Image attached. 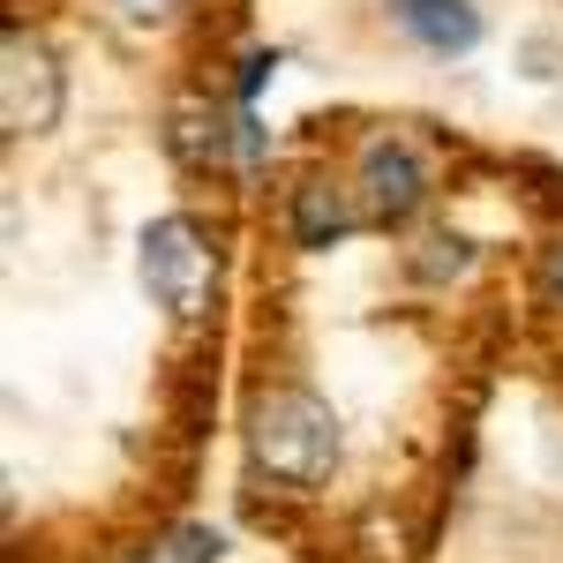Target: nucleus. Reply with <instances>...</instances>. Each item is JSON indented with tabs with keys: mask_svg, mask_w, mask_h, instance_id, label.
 <instances>
[{
	"mask_svg": "<svg viewBox=\"0 0 563 563\" xmlns=\"http://www.w3.org/2000/svg\"><path fill=\"white\" fill-rule=\"evenodd\" d=\"M390 23L429 53H474L481 38V8L474 0H390Z\"/></svg>",
	"mask_w": 563,
	"mask_h": 563,
	"instance_id": "5",
	"label": "nucleus"
},
{
	"mask_svg": "<svg viewBox=\"0 0 563 563\" xmlns=\"http://www.w3.org/2000/svg\"><path fill=\"white\" fill-rule=\"evenodd\" d=\"M249 459L278 488H323L339 474V413L301 384H278L249 398Z\"/></svg>",
	"mask_w": 563,
	"mask_h": 563,
	"instance_id": "1",
	"label": "nucleus"
},
{
	"mask_svg": "<svg viewBox=\"0 0 563 563\" xmlns=\"http://www.w3.org/2000/svg\"><path fill=\"white\" fill-rule=\"evenodd\" d=\"M174 563H218V533H203V526L174 533Z\"/></svg>",
	"mask_w": 563,
	"mask_h": 563,
	"instance_id": "7",
	"label": "nucleus"
},
{
	"mask_svg": "<svg viewBox=\"0 0 563 563\" xmlns=\"http://www.w3.org/2000/svg\"><path fill=\"white\" fill-rule=\"evenodd\" d=\"M60 121V68L38 38H23L8 23L0 38V129L8 135H45Z\"/></svg>",
	"mask_w": 563,
	"mask_h": 563,
	"instance_id": "3",
	"label": "nucleus"
},
{
	"mask_svg": "<svg viewBox=\"0 0 563 563\" xmlns=\"http://www.w3.org/2000/svg\"><path fill=\"white\" fill-rule=\"evenodd\" d=\"M346 203H339V188L331 180H308V188H294V241L301 249H331V241H346Z\"/></svg>",
	"mask_w": 563,
	"mask_h": 563,
	"instance_id": "6",
	"label": "nucleus"
},
{
	"mask_svg": "<svg viewBox=\"0 0 563 563\" xmlns=\"http://www.w3.org/2000/svg\"><path fill=\"white\" fill-rule=\"evenodd\" d=\"M361 196H368V218H413V203L429 196V174H421V151L406 143V135H376V143H361Z\"/></svg>",
	"mask_w": 563,
	"mask_h": 563,
	"instance_id": "4",
	"label": "nucleus"
},
{
	"mask_svg": "<svg viewBox=\"0 0 563 563\" xmlns=\"http://www.w3.org/2000/svg\"><path fill=\"white\" fill-rule=\"evenodd\" d=\"M143 294L166 308L174 323H203L218 294V256L196 218H158L143 225Z\"/></svg>",
	"mask_w": 563,
	"mask_h": 563,
	"instance_id": "2",
	"label": "nucleus"
},
{
	"mask_svg": "<svg viewBox=\"0 0 563 563\" xmlns=\"http://www.w3.org/2000/svg\"><path fill=\"white\" fill-rule=\"evenodd\" d=\"M541 286H549V294H556V301H563V241H556V249H549V256H541Z\"/></svg>",
	"mask_w": 563,
	"mask_h": 563,
	"instance_id": "8",
	"label": "nucleus"
}]
</instances>
